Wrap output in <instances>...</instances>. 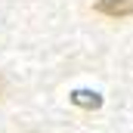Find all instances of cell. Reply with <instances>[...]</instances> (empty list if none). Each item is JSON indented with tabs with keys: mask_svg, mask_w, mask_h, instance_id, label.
Returning a JSON list of instances; mask_svg holds the SVG:
<instances>
[{
	"mask_svg": "<svg viewBox=\"0 0 133 133\" xmlns=\"http://www.w3.org/2000/svg\"><path fill=\"white\" fill-rule=\"evenodd\" d=\"M96 12L108 19H124V16H133V0H96Z\"/></svg>",
	"mask_w": 133,
	"mask_h": 133,
	"instance_id": "cell-1",
	"label": "cell"
},
{
	"mask_svg": "<svg viewBox=\"0 0 133 133\" xmlns=\"http://www.w3.org/2000/svg\"><path fill=\"white\" fill-rule=\"evenodd\" d=\"M71 102H74L77 108H90V111H93V108L102 105V96L93 93V90H74V93H71Z\"/></svg>",
	"mask_w": 133,
	"mask_h": 133,
	"instance_id": "cell-2",
	"label": "cell"
},
{
	"mask_svg": "<svg viewBox=\"0 0 133 133\" xmlns=\"http://www.w3.org/2000/svg\"><path fill=\"white\" fill-rule=\"evenodd\" d=\"M3 90H6V81H3V74H0V96H3Z\"/></svg>",
	"mask_w": 133,
	"mask_h": 133,
	"instance_id": "cell-3",
	"label": "cell"
}]
</instances>
